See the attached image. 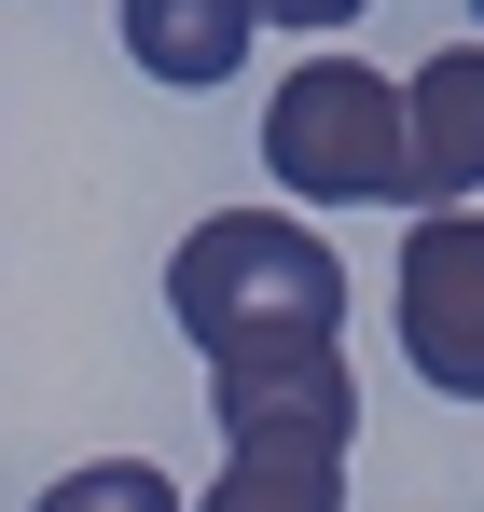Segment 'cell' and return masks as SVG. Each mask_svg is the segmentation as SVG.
Segmentation results:
<instances>
[{
	"label": "cell",
	"mask_w": 484,
	"mask_h": 512,
	"mask_svg": "<svg viewBox=\"0 0 484 512\" xmlns=\"http://www.w3.org/2000/svg\"><path fill=\"white\" fill-rule=\"evenodd\" d=\"M166 319L194 360H249V346H332L346 333V263L291 222V208H208L166 250Z\"/></svg>",
	"instance_id": "obj_1"
},
{
	"label": "cell",
	"mask_w": 484,
	"mask_h": 512,
	"mask_svg": "<svg viewBox=\"0 0 484 512\" xmlns=\"http://www.w3.org/2000/svg\"><path fill=\"white\" fill-rule=\"evenodd\" d=\"M208 402H222V485L180 512H346V429H360V388L332 346H249V360H208Z\"/></svg>",
	"instance_id": "obj_2"
},
{
	"label": "cell",
	"mask_w": 484,
	"mask_h": 512,
	"mask_svg": "<svg viewBox=\"0 0 484 512\" xmlns=\"http://www.w3.org/2000/svg\"><path fill=\"white\" fill-rule=\"evenodd\" d=\"M263 167L291 180L305 208H429V194H415V111H402V84L360 70V56H305V70H277Z\"/></svg>",
	"instance_id": "obj_3"
},
{
	"label": "cell",
	"mask_w": 484,
	"mask_h": 512,
	"mask_svg": "<svg viewBox=\"0 0 484 512\" xmlns=\"http://www.w3.org/2000/svg\"><path fill=\"white\" fill-rule=\"evenodd\" d=\"M402 360L443 402H484V208H429L402 236Z\"/></svg>",
	"instance_id": "obj_4"
},
{
	"label": "cell",
	"mask_w": 484,
	"mask_h": 512,
	"mask_svg": "<svg viewBox=\"0 0 484 512\" xmlns=\"http://www.w3.org/2000/svg\"><path fill=\"white\" fill-rule=\"evenodd\" d=\"M402 111H415V194L429 208H471L484 194V42H443L402 84Z\"/></svg>",
	"instance_id": "obj_5"
},
{
	"label": "cell",
	"mask_w": 484,
	"mask_h": 512,
	"mask_svg": "<svg viewBox=\"0 0 484 512\" xmlns=\"http://www.w3.org/2000/svg\"><path fill=\"white\" fill-rule=\"evenodd\" d=\"M111 28H125V56H139L153 84H180V97L236 84L249 42H263V14H249V0H125Z\"/></svg>",
	"instance_id": "obj_6"
},
{
	"label": "cell",
	"mask_w": 484,
	"mask_h": 512,
	"mask_svg": "<svg viewBox=\"0 0 484 512\" xmlns=\"http://www.w3.org/2000/svg\"><path fill=\"white\" fill-rule=\"evenodd\" d=\"M42 512H180V485H166L153 457H83V471L42 485Z\"/></svg>",
	"instance_id": "obj_7"
},
{
	"label": "cell",
	"mask_w": 484,
	"mask_h": 512,
	"mask_svg": "<svg viewBox=\"0 0 484 512\" xmlns=\"http://www.w3.org/2000/svg\"><path fill=\"white\" fill-rule=\"evenodd\" d=\"M263 28H360V0H249Z\"/></svg>",
	"instance_id": "obj_8"
}]
</instances>
